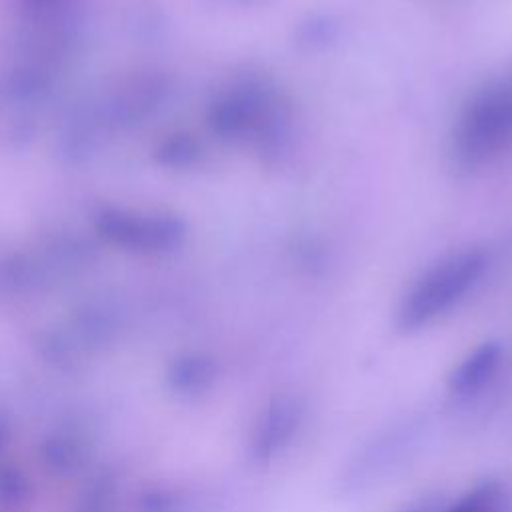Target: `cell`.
Wrapping results in <instances>:
<instances>
[{
	"instance_id": "cell-1",
	"label": "cell",
	"mask_w": 512,
	"mask_h": 512,
	"mask_svg": "<svg viewBox=\"0 0 512 512\" xmlns=\"http://www.w3.org/2000/svg\"><path fill=\"white\" fill-rule=\"evenodd\" d=\"M486 256L480 250H462L432 266L408 292L402 302L398 322L406 330H416L454 304H458L482 278Z\"/></svg>"
},
{
	"instance_id": "cell-2",
	"label": "cell",
	"mask_w": 512,
	"mask_h": 512,
	"mask_svg": "<svg viewBox=\"0 0 512 512\" xmlns=\"http://www.w3.org/2000/svg\"><path fill=\"white\" fill-rule=\"evenodd\" d=\"M512 134V88L480 94L462 114L456 148L466 160H482L496 152Z\"/></svg>"
},
{
	"instance_id": "cell-3",
	"label": "cell",
	"mask_w": 512,
	"mask_h": 512,
	"mask_svg": "<svg viewBox=\"0 0 512 512\" xmlns=\"http://www.w3.org/2000/svg\"><path fill=\"white\" fill-rule=\"evenodd\" d=\"M414 430L412 426L392 428L382 436L374 438L362 452L350 462L342 484L348 490H362L374 484L378 478L388 474L410 450L414 444Z\"/></svg>"
},
{
	"instance_id": "cell-4",
	"label": "cell",
	"mask_w": 512,
	"mask_h": 512,
	"mask_svg": "<svg viewBox=\"0 0 512 512\" xmlns=\"http://www.w3.org/2000/svg\"><path fill=\"white\" fill-rule=\"evenodd\" d=\"M302 420V406L292 396H280L262 412L250 442L254 462L272 460L294 438Z\"/></svg>"
},
{
	"instance_id": "cell-5",
	"label": "cell",
	"mask_w": 512,
	"mask_h": 512,
	"mask_svg": "<svg viewBox=\"0 0 512 512\" xmlns=\"http://www.w3.org/2000/svg\"><path fill=\"white\" fill-rule=\"evenodd\" d=\"M500 346L494 342H486L478 346L470 356L452 372L450 376V390L458 396H470L478 392L490 376L496 372L500 362Z\"/></svg>"
},
{
	"instance_id": "cell-6",
	"label": "cell",
	"mask_w": 512,
	"mask_h": 512,
	"mask_svg": "<svg viewBox=\"0 0 512 512\" xmlns=\"http://www.w3.org/2000/svg\"><path fill=\"white\" fill-rule=\"evenodd\" d=\"M502 502L500 486L494 482H486L476 486L470 494H466L456 506L446 512H498Z\"/></svg>"
},
{
	"instance_id": "cell-7",
	"label": "cell",
	"mask_w": 512,
	"mask_h": 512,
	"mask_svg": "<svg viewBox=\"0 0 512 512\" xmlns=\"http://www.w3.org/2000/svg\"><path fill=\"white\" fill-rule=\"evenodd\" d=\"M398 512H442V500L428 496V498H420L408 506H404Z\"/></svg>"
}]
</instances>
